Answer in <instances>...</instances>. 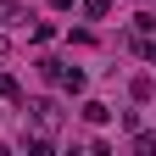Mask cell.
Masks as SVG:
<instances>
[{
	"label": "cell",
	"instance_id": "1",
	"mask_svg": "<svg viewBox=\"0 0 156 156\" xmlns=\"http://www.w3.org/2000/svg\"><path fill=\"white\" fill-rule=\"evenodd\" d=\"M39 73H45L56 89H67V95H84V73H78V67H67L62 56H45V62H39Z\"/></svg>",
	"mask_w": 156,
	"mask_h": 156
},
{
	"label": "cell",
	"instance_id": "2",
	"mask_svg": "<svg viewBox=\"0 0 156 156\" xmlns=\"http://www.w3.org/2000/svg\"><path fill=\"white\" fill-rule=\"evenodd\" d=\"M28 123L39 134H56V128H62V106H56L50 95H39V101H28Z\"/></svg>",
	"mask_w": 156,
	"mask_h": 156
},
{
	"label": "cell",
	"instance_id": "3",
	"mask_svg": "<svg viewBox=\"0 0 156 156\" xmlns=\"http://www.w3.org/2000/svg\"><path fill=\"white\" fill-rule=\"evenodd\" d=\"M0 17H6L11 28H23V23H34V17L23 11V0H0Z\"/></svg>",
	"mask_w": 156,
	"mask_h": 156
},
{
	"label": "cell",
	"instance_id": "4",
	"mask_svg": "<svg viewBox=\"0 0 156 156\" xmlns=\"http://www.w3.org/2000/svg\"><path fill=\"white\" fill-rule=\"evenodd\" d=\"M134 151H140V156H156V134L151 128H134Z\"/></svg>",
	"mask_w": 156,
	"mask_h": 156
},
{
	"label": "cell",
	"instance_id": "5",
	"mask_svg": "<svg viewBox=\"0 0 156 156\" xmlns=\"http://www.w3.org/2000/svg\"><path fill=\"white\" fill-rule=\"evenodd\" d=\"M128 95H134V101H151V95H156V84H151V78L140 73V78H134V84H128Z\"/></svg>",
	"mask_w": 156,
	"mask_h": 156
},
{
	"label": "cell",
	"instance_id": "6",
	"mask_svg": "<svg viewBox=\"0 0 156 156\" xmlns=\"http://www.w3.org/2000/svg\"><path fill=\"white\" fill-rule=\"evenodd\" d=\"M112 117V106H101V101H84V123H106Z\"/></svg>",
	"mask_w": 156,
	"mask_h": 156
},
{
	"label": "cell",
	"instance_id": "7",
	"mask_svg": "<svg viewBox=\"0 0 156 156\" xmlns=\"http://www.w3.org/2000/svg\"><path fill=\"white\" fill-rule=\"evenodd\" d=\"M106 11H112V0H84V17H95V23H101Z\"/></svg>",
	"mask_w": 156,
	"mask_h": 156
},
{
	"label": "cell",
	"instance_id": "8",
	"mask_svg": "<svg viewBox=\"0 0 156 156\" xmlns=\"http://www.w3.org/2000/svg\"><path fill=\"white\" fill-rule=\"evenodd\" d=\"M134 50H140L145 62H156V39H151V34H140V39H134Z\"/></svg>",
	"mask_w": 156,
	"mask_h": 156
},
{
	"label": "cell",
	"instance_id": "9",
	"mask_svg": "<svg viewBox=\"0 0 156 156\" xmlns=\"http://www.w3.org/2000/svg\"><path fill=\"white\" fill-rule=\"evenodd\" d=\"M78 6V0H50V11H73Z\"/></svg>",
	"mask_w": 156,
	"mask_h": 156
},
{
	"label": "cell",
	"instance_id": "10",
	"mask_svg": "<svg viewBox=\"0 0 156 156\" xmlns=\"http://www.w3.org/2000/svg\"><path fill=\"white\" fill-rule=\"evenodd\" d=\"M0 50H6V39H0Z\"/></svg>",
	"mask_w": 156,
	"mask_h": 156
}]
</instances>
